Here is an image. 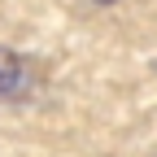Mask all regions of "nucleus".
<instances>
[{"label":"nucleus","mask_w":157,"mask_h":157,"mask_svg":"<svg viewBox=\"0 0 157 157\" xmlns=\"http://www.w3.org/2000/svg\"><path fill=\"white\" fill-rule=\"evenodd\" d=\"M22 83H26V66H22V57L9 52V48H0V96H13Z\"/></svg>","instance_id":"obj_1"},{"label":"nucleus","mask_w":157,"mask_h":157,"mask_svg":"<svg viewBox=\"0 0 157 157\" xmlns=\"http://www.w3.org/2000/svg\"><path fill=\"white\" fill-rule=\"evenodd\" d=\"M92 5H113V0H92Z\"/></svg>","instance_id":"obj_2"}]
</instances>
